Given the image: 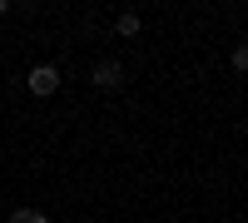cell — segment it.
Here are the masks:
<instances>
[{
  "label": "cell",
  "instance_id": "obj_1",
  "mask_svg": "<svg viewBox=\"0 0 248 223\" xmlns=\"http://www.w3.org/2000/svg\"><path fill=\"white\" fill-rule=\"evenodd\" d=\"M25 85H30V94H40V99H50V94L60 89V65H35V70L25 74Z\"/></svg>",
  "mask_w": 248,
  "mask_h": 223
},
{
  "label": "cell",
  "instance_id": "obj_2",
  "mask_svg": "<svg viewBox=\"0 0 248 223\" xmlns=\"http://www.w3.org/2000/svg\"><path fill=\"white\" fill-rule=\"evenodd\" d=\"M90 79H94V89H105V94H109V89L124 85V65H119V59H99V65L90 70Z\"/></svg>",
  "mask_w": 248,
  "mask_h": 223
},
{
  "label": "cell",
  "instance_id": "obj_3",
  "mask_svg": "<svg viewBox=\"0 0 248 223\" xmlns=\"http://www.w3.org/2000/svg\"><path fill=\"white\" fill-rule=\"evenodd\" d=\"M114 35H119V40H134V35H139V15H134V10H124V15L114 20Z\"/></svg>",
  "mask_w": 248,
  "mask_h": 223
},
{
  "label": "cell",
  "instance_id": "obj_4",
  "mask_svg": "<svg viewBox=\"0 0 248 223\" xmlns=\"http://www.w3.org/2000/svg\"><path fill=\"white\" fill-rule=\"evenodd\" d=\"M10 223H35V213L30 208H10Z\"/></svg>",
  "mask_w": 248,
  "mask_h": 223
},
{
  "label": "cell",
  "instance_id": "obj_5",
  "mask_svg": "<svg viewBox=\"0 0 248 223\" xmlns=\"http://www.w3.org/2000/svg\"><path fill=\"white\" fill-rule=\"evenodd\" d=\"M10 10H15V5H10V0H0V15H10Z\"/></svg>",
  "mask_w": 248,
  "mask_h": 223
},
{
  "label": "cell",
  "instance_id": "obj_6",
  "mask_svg": "<svg viewBox=\"0 0 248 223\" xmlns=\"http://www.w3.org/2000/svg\"><path fill=\"white\" fill-rule=\"evenodd\" d=\"M35 223H50V218H45V213H35Z\"/></svg>",
  "mask_w": 248,
  "mask_h": 223
}]
</instances>
